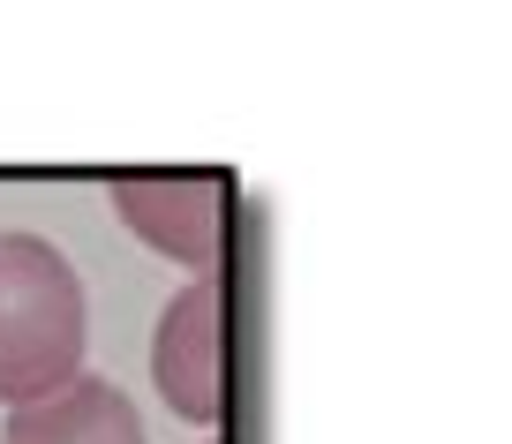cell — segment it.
<instances>
[{
	"label": "cell",
	"mask_w": 512,
	"mask_h": 444,
	"mask_svg": "<svg viewBox=\"0 0 512 444\" xmlns=\"http://www.w3.org/2000/svg\"><path fill=\"white\" fill-rule=\"evenodd\" d=\"M83 279L46 234H0V407H31L83 377Z\"/></svg>",
	"instance_id": "1"
},
{
	"label": "cell",
	"mask_w": 512,
	"mask_h": 444,
	"mask_svg": "<svg viewBox=\"0 0 512 444\" xmlns=\"http://www.w3.org/2000/svg\"><path fill=\"white\" fill-rule=\"evenodd\" d=\"M113 219L166 264H189L196 279L219 271V211H226V174L189 166V174H113Z\"/></svg>",
	"instance_id": "2"
},
{
	"label": "cell",
	"mask_w": 512,
	"mask_h": 444,
	"mask_svg": "<svg viewBox=\"0 0 512 444\" xmlns=\"http://www.w3.org/2000/svg\"><path fill=\"white\" fill-rule=\"evenodd\" d=\"M219 279H189L174 302L159 309V332H151V384L174 407V422L211 429L226 414V362H219Z\"/></svg>",
	"instance_id": "3"
},
{
	"label": "cell",
	"mask_w": 512,
	"mask_h": 444,
	"mask_svg": "<svg viewBox=\"0 0 512 444\" xmlns=\"http://www.w3.org/2000/svg\"><path fill=\"white\" fill-rule=\"evenodd\" d=\"M0 444H144V422H136L121 384L68 377L61 392L31 399V407H8Z\"/></svg>",
	"instance_id": "4"
},
{
	"label": "cell",
	"mask_w": 512,
	"mask_h": 444,
	"mask_svg": "<svg viewBox=\"0 0 512 444\" xmlns=\"http://www.w3.org/2000/svg\"><path fill=\"white\" fill-rule=\"evenodd\" d=\"M204 444H211V437H204Z\"/></svg>",
	"instance_id": "5"
}]
</instances>
